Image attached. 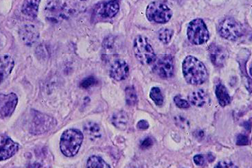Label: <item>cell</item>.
<instances>
[{"label": "cell", "instance_id": "6da1fadb", "mask_svg": "<svg viewBox=\"0 0 252 168\" xmlns=\"http://www.w3.org/2000/svg\"><path fill=\"white\" fill-rule=\"evenodd\" d=\"M184 79L189 84L200 85L208 79V71L204 64L196 57L188 56L182 63Z\"/></svg>", "mask_w": 252, "mask_h": 168}, {"label": "cell", "instance_id": "7a4b0ae2", "mask_svg": "<svg viewBox=\"0 0 252 168\" xmlns=\"http://www.w3.org/2000/svg\"><path fill=\"white\" fill-rule=\"evenodd\" d=\"M83 134L75 129L66 130L63 133L60 141L61 151L65 157H72L79 152L82 145Z\"/></svg>", "mask_w": 252, "mask_h": 168}, {"label": "cell", "instance_id": "3957f363", "mask_svg": "<svg viewBox=\"0 0 252 168\" xmlns=\"http://www.w3.org/2000/svg\"><path fill=\"white\" fill-rule=\"evenodd\" d=\"M31 113L32 117L30 126V132L31 134L43 135L56 127L57 121L51 116L36 111H32Z\"/></svg>", "mask_w": 252, "mask_h": 168}, {"label": "cell", "instance_id": "277c9868", "mask_svg": "<svg viewBox=\"0 0 252 168\" xmlns=\"http://www.w3.org/2000/svg\"><path fill=\"white\" fill-rule=\"evenodd\" d=\"M187 37L195 46L206 43L210 39V33L204 21L201 19L191 21L187 28Z\"/></svg>", "mask_w": 252, "mask_h": 168}, {"label": "cell", "instance_id": "5b68a950", "mask_svg": "<svg viewBox=\"0 0 252 168\" xmlns=\"http://www.w3.org/2000/svg\"><path fill=\"white\" fill-rule=\"evenodd\" d=\"M133 51L137 59L142 65H151L156 55L154 48L145 36L139 35L133 42Z\"/></svg>", "mask_w": 252, "mask_h": 168}, {"label": "cell", "instance_id": "8992f818", "mask_svg": "<svg viewBox=\"0 0 252 168\" xmlns=\"http://www.w3.org/2000/svg\"><path fill=\"white\" fill-rule=\"evenodd\" d=\"M45 11L48 21L55 23L67 20L73 13L72 8L67 1H49L45 8Z\"/></svg>", "mask_w": 252, "mask_h": 168}, {"label": "cell", "instance_id": "52a82bcc", "mask_svg": "<svg viewBox=\"0 0 252 168\" xmlns=\"http://www.w3.org/2000/svg\"><path fill=\"white\" fill-rule=\"evenodd\" d=\"M147 20L156 24H166L173 16L169 7L160 1H154L147 6L146 10Z\"/></svg>", "mask_w": 252, "mask_h": 168}, {"label": "cell", "instance_id": "ba28073f", "mask_svg": "<svg viewBox=\"0 0 252 168\" xmlns=\"http://www.w3.org/2000/svg\"><path fill=\"white\" fill-rule=\"evenodd\" d=\"M151 66L152 67L153 72L161 79H167L173 77L174 61L171 55H156Z\"/></svg>", "mask_w": 252, "mask_h": 168}, {"label": "cell", "instance_id": "9c48e42d", "mask_svg": "<svg viewBox=\"0 0 252 168\" xmlns=\"http://www.w3.org/2000/svg\"><path fill=\"white\" fill-rule=\"evenodd\" d=\"M218 31L221 37L229 41H236L243 34L242 25L231 17L224 19L220 22Z\"/></svg>", "mask_w": 252, "mask_h": 168}, {"label": "cell", "instance_id": "30bf717a", "mask_svg": "<svg viewBox=\"0 0 252 168\" xmlns=\"http://www.w3.org/2000/svg\"><path fill=\"white\" fill-rule=\"evenodd\" d=\"M18 104V97L14 93L8 94L0 93V118L6 119L10 117Z\"/></svg>", "mask_w": 252, "mask_h": 168}, {"label": "cell", "instance_id": "8fae6325", "mask_svg": "<svg viewBox=\"0 0 252 168\" xmlns=\"http://www.w3.org/2000/svg\"><path fill=\"white\" fill-rule=\"evenodd\" d=\"M18 143L6 135H0V162L11 158L18 152Z\"/></svg>", "mask_w": 252, "mask_h": 168}, {"label": "cell", "instance_id": "7c38bea8", "mask_svg": "<svg viewBox=\"0 0 252 168\" xmlns=\"http://www.w3.org/2000/svg\"><path fill=\"white\" fill-rule=\"evenodd\" d=\"M120 10L118 1H108L98 3L94 7V13L96 16L102 19H110L116 16Z\"/></svg>", "mask_w": 252, "mask_h": 168}, {"label": "cell", "instance_id": "4fadbf2b", "mask_svg": "<svg viewBox=\"0 0 252 168\" xmlns=\"http://www.w3.org/2000/svg\"><path fill=\"white\" fill-rule=\"evenodd\" d=\"M209 56L212 63L216 67H222L227 58V52L223 46L217 43H211L209 48Z\"/></svg>", "mask_w": 252, "mask_h": 168}, {"label": "cell", "instance_id": "5bb4252c", "mask_svg": "<svg viewBox=\"0 0 252 168\" xmlns=\"http://www.w3.org/2000/svg\"><path fill=\"white\" fill-rule=\"evenodd\" d=\"M20 37L22 42L28 46H31L36 43L39 38V32L37 28L32 24H27L21 28Z\"/></svg>", "mask_w": 252, "mask_h": 168}, {"label": "cell", "instance_id": "9a60e30c", "mask_svg": "<svg viewBox=\"0 0 252 168\" xmlns=\"http://www.w3.org/2000/svg\"><path fill=\"white\" fill-rule=\"evenodd\" d=\"M129 74L128 64L123 60H117L111 65L109 74L115 81H124Z\"/></svg>", "mask_w": 252, "mask_h": 168}, {"label": "cell", "instance_id": "2e32d148", "mask_svg": "<svg viewBox=\"0 0 252 168\" xmlns=\"http://www.w3.org/2000/svg\"><path fill=\"white\" fill-rule=\"evenodd\" d=\"M208 97L203 89H198L191 92L189 96V104L196 107H202L208 102Z\"/></svg>", "mask_w": 252, "mask_h": 168}, {"label": "cell", "instance_id": "e0dca14e", "mask_svg": "<svg viewBox=\"0 0 252 168\" xmlns=\"http://www.w3.org/2000/svg\"><path fill=\"white\" fill-rule=\"evenodd\" d=\"M215 94H216L219 103L221 107H226L230 104L231 97L229 96L227 88L222 83H219L215 88Z\"/></svg>", "mask_w": 252, "mask_h": 168}, {"label": "cell", "instance_id": "ac0fdd59", "mask_svg": "<svg viewBox=\"0 0 252 168\" xmlns=\"http://www.w3.org/2000/svg\"><path fill=\"white\" fill-rule=\"evenodd\" d=\"M41 1L30 0L24 1L22 6V13L26 16L35 18L37 16L38 10H39V3Z\"/></svg>", "mask_w": 252, "mask_h": 168}, {"label": "cell", "instance_id": "d6986e66", "mask_svg": "<svg viewBox=\"0 0 252 168\" xmlns=\"http://www.w3.org/2000/svg\"><path fill=\"white\" fill-rule=\"evenodd\" d=\"M83 129H84L85 135L90 140H98L102 137L101 129L96 123L93 122L85 123L83 126Z\"/></svg>", "mask_w": 252, "mask_h": 168}, {"label": "cell", "instance_id": "ffe728a7", "mask_svg": "<svg viewBox=\"0 0 252 168\" xmlns=\"http://www.w3.org/2000/svg\"><path fill=\"white\" fill-rule=\"evenodd\" d=\"M112 122L118 129L125 131L127 128L128 124L127 114L123 111L115 112L112 117Z\"/></svg>", "mask_w": 252, "mask_h": 168}, {"label": "cell", "instance_id": "44dd1931", "mask_svg": "<svg viewBox=\"0 0 252 168\" xmlns=\"http://www.w3.org/2000/svg\"><path fill=\"white\" fill-rule=\"evenodd\" d=\"M87 168H111L101 158L98 156H92L87 162Z\"/></svg>", "mask_w": 252, "mask_h": 168}, {"label": "cell", "instance_id": "7402d4cb", "mask_svg": "<svg viewBox=\"0 0 252 168\" xmlns=\"http://www.w3.org/2000/svg\"><path fill=\"white\" fill-rule=\"evenodd\" d=\"M13 67L14 61L11 57L4 56L0 58V69L2 70L5 76L10 74Z\"/></svg>", "mask_w": 252, "mask_h": 168}, {"label": "cell", "instance_id": "603a6c76", "mask_svg": "<svg viewBox=\"0 0 252 168\" xmlns=\"http://www.w3.org/2000/svg\"><path fill=\"white\" fill-rule=\"evenodd\" d=\"M125 98H126V102L128 106H135L138 102V96H137L136 91L133 86H127L125 89Z\"/></svg>", "mask_w": 252, "mask_h": 168}, {"label": "cell", "instance_id": "cb8c5ba5", "mask_svg": "<svg viewBox=\"0 0 252 168\" xmlns=\"http://www.w3.org/2000/svg\"><path fill=\"white\" fill-rule=\"evenodd\" d=\"M150 98L157 106H161L164 103V97L159 87H153L150 91Z\"/></svg>", "mask_w": 252, "mask_h": 168}, {"label": "cell", "instance_id": "d4e9b609", "mask_svg": "<svg viewBox=\"0 0 252 168\" xmlns=\"http://www.w3.org/2000/svg\"><path fill=\"white\" fill-rule=\"evenodd\" d=\"M173 35V30L169 28H161L158 32L159 41L164 44H168Z\"/></svg>", "mask_w": 252, "mask_h": 168}, {"label": "cell", "instance_id": "484cf974", "mask_svg": "<svg viewBox=\"0 0 252 168\" xmlns=\"http://www.w3.org/2000/svg\"><path fill=\"white\" fill-rule=\"evenodd\" d=\"M97 83H98V81H97L95 77H94V76H88V77L83 79L81 83H80V87L84 89H89V88L95 85Z\"/></svg>", "mask_w": 252, "mask_h": 168}, {"label": "cell", "instance_id": "4316f807", "mask_svg": "<svg viewBox=\"0 0 252 168\" xmlns=\"http://www.w3.org/2000/svg\"><path fill=\"white\" fill-rule=\"evenodd\" d=\"M174 102L177 107L180 109H188L190 107L189 101L184 99L180 96H176L174 98Z\"/></svg>", "mask_w": 252, "mask_h": 168}, {"label": "cell", "instance_id": "83f0119b", "mask_svg": "<svg viewBox=\"0 0 252 168\" xmlns=\"http://www.w3.org/2000/svg\"><path fill=\"white\" fill-rule=\"evenodd\" d=\"M249 143V138L244 135H239L236 138V145H246Z\"/></svg>", "mask_w": 252, "mask_h": 168}, {"label": "cell", "instance_id": "f1b7e54d", "mask_svg": "<svg viewBox=\"0 0 252 168\" xmlns=\"http://www.w3.org/2000/svg\"><path fill=\"white\" fill-rule=\"evenodd\" d=\"M215 168H238V167L232 162H220L217 164Z\"/></svg>", "mask_w": 252, "mask_h": 168}, {"label": "cell", "instance_id": "f546056e", "mask_svg": "<svg viewBox=\"0 0 252 168\" xmlns=\"http://www.w3.org/2000/svg\"><path fill=\"white\" fill-rule=\"evenodd\" d=\"M154 144V140L151 138L144 139L143 141L141 143L140 147L142 149H147L150 148Z\"/></svg>", "mask_w": 252, "mask_h": 168}, {"label": "cell", "instance_id": "4dcf8cb0", "mask_svg": "<svg viewBox=\"0 0 252 168\" xmlns=\"http://www.w3.org/2000/svg\"><path fill=\"white\" fill-rule=\"evenodd\" d=\"M194 164L196 166H201L206 162V159H205L204 156L202 155H196L194 156L193 158Z\"/></svg>", "mask_w": 252, "mask_h": 168}, {"label": "cell", "instance_id": "1f68e13d", "mask_svg": "<svg viewBox=\"0 0 252 168\" xmlns=\"http://www.w3.org/2000/svg\"><path fill=\"white\" fill-rule=\"evenodd\" d=\"M137 127L140 130H147L149 129V122H148L147 121L142 119V120H140V122L138 123Z\"/></svg>", "mask_w": 252, "mask_h": 168}, {"label": "cell", "instance_id": "d6a6232c", "mask_svg": "<svg viewBox=\"0 0 252 168\" xmlns=\"http://www.w3.org/2000/svg\"><path fill=\"white\" fill-rule=\"evenodd\" d=\"M30 168H41V165L38 163H34V164H31L29 166Z\"/></svg>", "mask_w": 252, "mask_h": 168}, {"label": "cell", "instance_id": "836d02e7", "mask_svg": "<svg viewBox=\"0 0 252 168\" xmlns=\"http://www.w3.org/2000/svg\"><path fill=\"white\" fill-rule=\"evenodd\" d=\"M5 74H3L2 70L0 69V84L2 83L3 79H4Z\"/></svg>", "mask_w": 252, "mask_h": 168}]
</instances>
